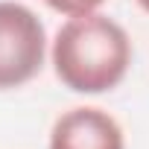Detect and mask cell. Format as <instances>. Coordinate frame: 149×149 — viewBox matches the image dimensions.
Instances as JSON below:
<instances>
[{
  "label": "cell",
  "mask_w": 149,
  "mask_h": 149,
  "mask_svg": "<svg viewBox=\"0 0 149 149\" xmlns=\"http://www.w3.org/2000/svg\"><path fill=\"white\" fill-rule=\"evenodd\" d=\"M132 64V41L120 24L100 12L73 15L53 41V67L64 88L105 94L117 88Z\"/></svg>",
  "instance_id": "obj_1"
},
{
  "label": "cell",
  "mask_w": 149,
  "mask_h": 149,
  "mask_svg": "<svg viewBox=\"0 0 149 149\" xmlns=\"http://www.w3.org/2000/svg\"><path fill=\"white\" fill-rule=\"evenodd\" d=\"M47 35L38 15L21 3L0 0V91L21 88L38 76Z\"/></svg>",
  "instance_id": "obj_2"
},
{
  "label": "cell",
  "mask_w": 149,
  "mask_h": 149,
  "mask_svg": "<svg viewBox=\"0 0 149 149\" xmlns=\"http://www.w3.org/2000/svg\"><path fill=\"white\" fill-rule=\"evenodd\" d=\"M50 149H123V129L100 108H73L53 123Z\"/></svg>",
  "instance_id": "obj_3"
},
{
  "label": "cell",
  "mask_w": 149,
  "mask_h": 149,
  "mask_svg": "<svg viewBox=\"0 0 149 149\" xmlns=\"http://www.w3.org/2000/svg\"><path fill=\"white\" fill-rule=\"evenodd\" d=\"M44 3L61 15H85V12H94L100 3H105V0H44Z\"/></svg>",
  "instance_id": "obj_4"
},
{
  "label": "cell",
  "mask_w": 149,
  "mask_h": 149,
  "mask_svg": "<svg viewBox=\"0 0 149 149\" xmlns=\"http://www.w3.org/2000/svg\"><path fill=\"white\" fill-rule=\"evenodd\" d=\"M137 3H140V9H146V12H149V0H137Z\"/></svg>",
  "instance_id": "obj_5"
}]
</instances>
